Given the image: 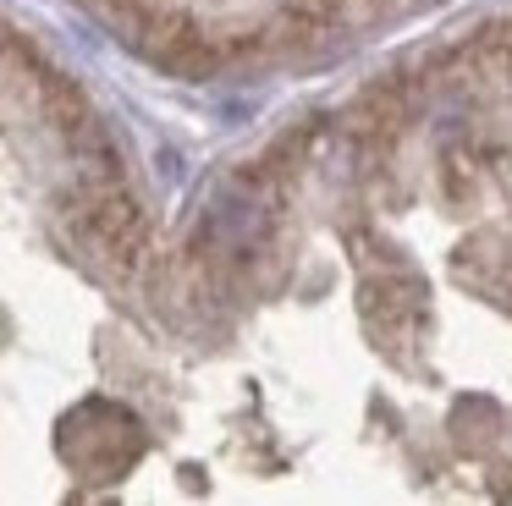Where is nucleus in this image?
Returning <instances> with one entry per match:
<instances>
[{"label": "nucleus", "mask_w": 512, "mask_h": 506, "mask_svg": "<svg viewBox=\"0 0 512 506\" xmlns=\"http://www.w3.org/2000/svg\"><path fill=\"white\" fill-rule=\"evenodd\" d=\"M83 231H89V237L100 242L116 264H133V253L144 248V220H138V209L127 204L122 193H100V198H94V204L83 209Z\"/></svg>", "instance_id": "nucleus-1"}]
</instances>
